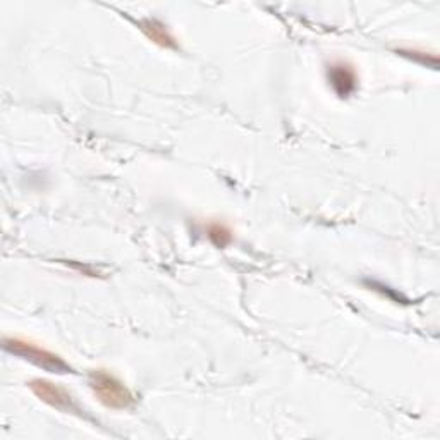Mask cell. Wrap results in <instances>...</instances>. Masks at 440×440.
<instances>
[{
    "mask_svg": "<svg viewBox=\"0 0 440 440\" xmlns=\"http://www.w3.org/2000/svg\"><path fill=\"white\" fill-rule=\"evenodd\" d=\"M95 378H97L93 386L95 392H98V395L107 406L124 407L131 403V394L127 392L126 387L119 383L115 378H112L110 375L97 374Z\"/></svg>",
    "mask_w": 440,
    "mask_h": 440,
    "instance_id": "1",
    "label": "cell"
},
{
    "mask_svg": "<svg viewBox=\"0 0 440 440\" xmlns=\"http://www.w3.org/2000/svg\"><path fill=\"white\" fill-rule=\"evenodd\" d=\"M33 389L37 390V394L42 399H45L47 403L54 404V406L61 407L62 403H69L71 398H67L66 392L59 390L57 387H54L52 383L47 382H33Z\"/></svg>",
    "mask_w": 440,
    "mask_h": 440,
    "instance_id": "3",
    "label": "cell"
},
{
    "mask_svg": "<svg viewBox=\"0 0 440 440\" xmlns=\"http://www.w3.org/2000/svg\"><path fill=\"white\" fill-rule=\"evenodd\" d=\"M329 79L334 86V90L337 91L341 97H347L356 86V78L354 73L346 66H334L329 73Z\"/></svg>",
    "mask_w": 440,
    "mask_h": 440,
    "instance_id": "2",
    "label": "cell"
}]
</instances>
